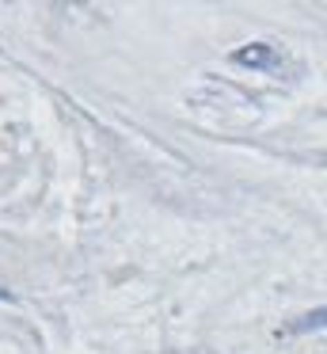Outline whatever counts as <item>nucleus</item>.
I'll return each mask as SVG.
<instances>
[{"label": "nucleus", "instance_id": "2", "mask_svg": "<svg viewBox=\"0 0 327 354\" xmlns=\"http://www.w3.org/2000/svg\"><path fill=\"white\" fill-rule=\"evenodd\" d=\"M0 297H4V290H0Z\"/></svg>", "mask_w": 327, "mask_h": 354}, {"label": "nucleus", "instance_id": "1", "mask_svg": "<svg viewBox=\"0 0 327 354\" xmlns=\"http://www.w3.org/2000/svg\"><path fill=\"white\" fill-rule=\"evenodd\" d=\"M324 328H327V305H319V308H312V313H304L289 331H324Z\"/></svg>", "mask_w": 327, "mask_h": 354}]
</instances>
